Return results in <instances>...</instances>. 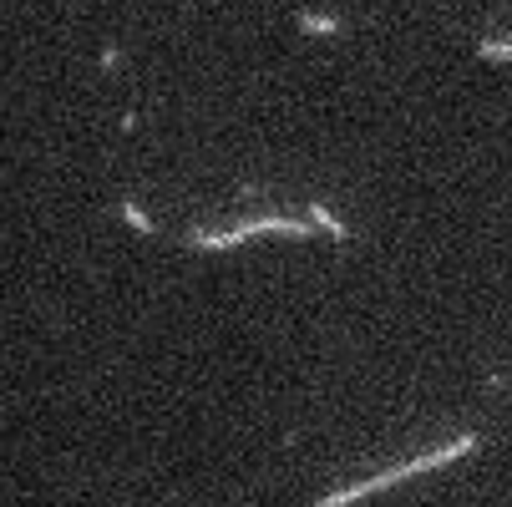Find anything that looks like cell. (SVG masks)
Wrapping results in <instances>:
<instances>
[{
  "instance_id": "obj_2",
  "label": "cell",
  "mask_w": 512,
  "mask_h": 507,
  "mask_svg": "<svg viewBox=\"0 0 512 507\" xmlns=\"http://www.w3.org/2000/svg\"><path fill=\"white\" fill-rule=\"evenodd\" d=\"M482 442L472 437H457V442H447V447H431V452H421V457H411V472H431V467H447V462H457V457H472Z\"/></svg>"
},
{
  "instance_id": "obj_6",
  "label": "cell",
  "mask_w": 512,
  "mask_h": 507,
  "mask_svg": "<svg viewBox=\"0 0 512 507\" xmlns=\"http://www.w3.org/2000/svg\"><path fill=\"white\" fill-rule=\"evenodd\" d=\"M122 219H127L137 234H153V219H148V213H142L137 203H122Z\"/></svg>"
},
{
  "instance_id": "obj_5",
  "label": "cell",
  "mask_w": 512,
  "mask_h": 507,
  "mask_svg": "<svg viewBox=\"0 0 512 507\" xmlns=\"http://www.w3.org/2000/svg\"><path fill=\"white\" fill-rule=\"evenodd\" d=\"M477 56H487V61H512V36H507V41H482Z\"/></svg>"
},
{
  "instance_id": "obj_3",
  "label": "cell",
  "mask_w": 512,
  "mask_h": 507,
  "mask_svg": "<svg viewBox=\"0 0 512 507\" xmlns=\"http://www.w3.org/2000/svg\"><path fill=\"white\" fill-rule=\"evenodd\" d=\"M295 21H300V31H310V36H335V31H345L340 16H320V11H300Z\"/></svg>"
},
{
  "instance_id": "obj_1",
  "label": "cell",
  "mask_w": 512,
  "mask_h": 507,
  "mask_svg": "<svg viewBox=\"0 0 512 507\" xmlns=\"http://www.w3.org/2000/svg\"><path fill=\"white\" fill-rule=\"evenodd\" d=\"M401 477H416V472H411V462H401V467H391V472H376V477H365V482H350V487H340V492L320 497L315 507H350V502L371 497V492H386V487H396Z\"/></svg>"
},
{
  "instance_id": "obj_4",
  "label": "cell",
  "mask_w": 512,
  "mask_h": 507,
  "mask_svg": "<svg viewBox=\"0 0 512 507\" xmlns=\"http://www.w3.org/2000/svg\"><path fill=\"white\" fill-rule=\"evenodd\" d=\"M310 219H315V224H320V229H325V234H335V239H340V244H345V239H350V229H345V224H340V219H335V213H330V208H325V203H310Z\"/></svg>"
}]
</instances>
